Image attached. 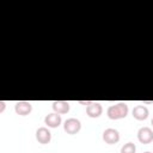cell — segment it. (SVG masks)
Segmentation results:
<instances>
[{
    "mask_svg": "<svg viewBox=\"0 0 153 153\" xmlns=\"http://www.w3.org/2000/svg\"><path fill=\"white\" fill-rule=\"evenodd\" d=\"M128 105L124 102H118L114 105H110L106 110V115L110 120H120V118H126L128 115Z\"/></svg>",
    "mask_w": 153,
    "mask_h": 153,
    "instance_id": "1",
    "label": "cell"
},
{
    "mask_svg": "<svg viewBox=\"0 0 153 153\" xmlns=\"http://www.w3.org/2000/svg\"><path fill=\"white\" fill-rule=\"evenodd\" d=\"M80 129H81V122L78 118L71 117V118H67L63 123V130L69 135H74L79 133Z\"/></svg>",
    "mask_w": 153,
    "mask_h": 153,
    "instance_id": "2",
    "label": "cell"
},
{
    "mask_svg": "<svg viewBox=\"0 0 153 153\" xmlns=\"http://www.w3.org/2000/svg\"><path fill=\"white\" fill-rule=\"evenodd\" d=\"M103 140L108 145H114L120 141V133L114 128H108L103 131Z\"/></svg>",
    "mask_w": 153,
    "mask_h": 153,
    "instance_id": "3",
    "label": "cell"
},
{
    "mask_svg": "<svg viewBox=\"0 0 153 153\" xmlns=\"http://www.w3.org/2000/svg\"><path fill=\"white\" fill-rule=\"evenodd\" d=\"M137 140L141 143H143V145L151 143L153 141V130L149 127H142V128H140L139 131H137Z\"/></svg>",
    "mask_w": 153,
    "mask_h": 153,
    "instance_id": "4",
    "label": "cell"
},
{
    "mask_svg": "<svg viewBox=\"0 0 153 153\" xmlns=\"http://www.w3.org/2000/svg\"><path fill=\"white\" fill-rule=\"evenodd\" d=\"M14 111L19 116H27L32 111V105L30 102L26 100H19L14 105Z\"/></svg>",
    "mask_w": 153,
    "mask_h": 153,
    "instance_id": "5",
    "label": "cell"
},
{
    "mask_svg": "<svg viewBox=\"0 0 153 153\" xmlns=\"http://www.w3.org/2000/svg\"><path fill=\"white\" fill-rule=\"evenodd\" d=\"M103 112V106L100 105V103L98 102H91L87 106H86V114L88 117L91 118H97L102 115Z\"/></svg>",
    "mask_w": 153,
    "mask_h": 153,
    "instance_id": "6",
    "label": "cell"
},
{
    "mask_svg": "<svg viewBox=\"0 0 153 153\" xmlns=\"http://www.w3.org/2000/svg\"><path fill=\"white\" fill-rule=\"evenodd\" d=\"M36 140L42 145H47L51 140V133L47 127H41L36 130Z\"/></svg>",
    "mask_w": 153,
    "mask_h": 153,
    "instance_id": "7",
    "label": "cell"
},
{
    "mask_svg": "<svg viewBox=\"0 0 153 153\" xmlns=\"http://www.w3.org/2000/svg\"><path fill=\"white\" fill-rule=\"evenodd\" d=\"M61 122H62L61 115L60 114H56V112L48 114L44 117V124H47L49 128H57L61 124Z\"/></svg>",
    "mask_w": 153,
    "mask_h": 153,
    "instance_id": "8",
    "label": "cell"
},
{
    "mask_svg": "<svg viewBox=\"0 0 153 153\" xmlns=\"http://www.w3.org/2000/svg\"><path fill=\"white\" fill-rule=\"evenodd\" d=\"M131 112H133V117L135 120H137V121H143L149 115V111H148V109L145 105H136V106H134Z\"/></svg>",
    "mask_w": 153,
    "mask_h": 153,
    "instance_id": "9",
    "label": "cell"
},
{
    "mask_svg": "<svg viewBox=\"0 0 153 153\" xmlns=\"http://www.w3.org/2000/svg\"><path fill=\"white\" fill-rule=\"evenodd\" d=\"M53 110L56 114H67L69 111V103L66 100H54L53 102Z\"/></svg>",
    "mask_w": 153,
    "mask_h": 153,
    "instance_id": "10",
    "label": "cell"
},
{
    "mask_svg": "<svg viewBox=\"0 0 153 153\" xmlns=\"http://www.w3.org/2000/svg\"><path fill=\"white\" fill-rule=\"evenodd\" d=\"M135 152H136V146L133 142H127L121 148V153H135Z\"/></svg>",
    "mask_w": 153,
    "mask_h": 153,
    "instance_id": "11",
    "label": "cell"
},
{
    "mask_svg": "<svg viewBox=\"0 0 153 153\" xmlns=\"http://www.w3.org/2000/svg\"><path fill=\"white\" fill-rule=\"evenodd\" d=\"M5 106H6V103H5L4 100H1V102H0V112H2V111H4Z\"/></svg>",
    "mask_w": 153,
    "mask_h": 153,
    "instance_id": "12",
    "label": "cell"
},
{
    "mask_svg": "<svg viewBox=\"0 0 153 153\" xmlns=\"http://www.w3.org/2000/svg\"><path fill=\"white\" fill-rule=\"evenodd\" d=\"M151 124H152V126H153V118H152V120H151Z\"/></svg>",
    "mask_w": 153,
    "mask_h": 153,
    "instance_id": "13",
    "label": "cell"
},
{
    "mask_svg": "<svg viewBox=\"0 0 153 153\" xmlns=\"http://www.w3.org/2000/svg\"><path fill=\"white\" fill-rule=\"evenodd\" d=\"M143 153H151V152H143Z\"/></svg>",
    "mask_w": 153,
    "mask_h": 153,
    "instance_id": "14",
    "label": "cell"
}]
</instances>
